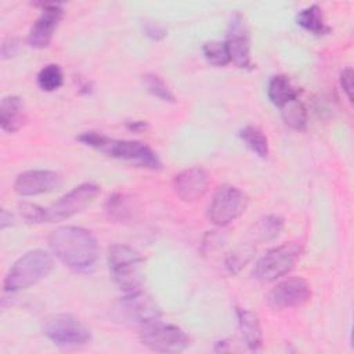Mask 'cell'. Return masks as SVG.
I'll use <instances>...</instances> for the list:
<instances>
[{"instance_id": "1", "label": "cell", "mask_w": 354, "mask_h": 354, "mask_svg": "<svg viewBox=\"0 0 354 354\" xmlns=\"http://www.w3.org/2000/svg\"><path fill=\"white\" fill-rule=\"evenodd\" d=\"M48 245L54 256L76 272H90L98 259L95 236L75 225H62L51 231Z\"/></svg>"}, {"instance_id": "2", "label": "cell", "mask_w": 354, "mask_h": 354, "mask_svg": "<svg viewBox=\"0 0 354 354\" xmlns=\"http://www.w3.org/2000/svg\"><path fill=\"white\" fill-rule=\"evenodd\" d=\"M77 140L106 156L124 160L137 167L151 170L160 167V160L155 151L141 141L115 140L97 131H86L80 134Z\"/></svg>"}, {"instance_id": "3", "label": "cell", "mask_w": 354, "mask_h": 354, "mask_svg": "<svg viewBox=\"0 0 354 354\" xmlns=\"http://www.w3.org/2000/svg\"><path fill=\"white\" fill-rule=\"evenodd\" d=\"M51 270L53 259L47 252L41 249L29 250L10 267L6 274L3 288L7 292L26 289L44 279Z\"/></svg>"}, {"instance_id": "4", "label": "cell", "mask_w": 354, "mask_h": 354, "mask_svg": "<svg viewBox=\"0 0 354 354\" xmlns=\"http://www.w3.org/2000/svg\"><path fill=\"white\" fill-rule=\"evenodd\" d=\"M141 254L127 245H112L108 250V267L115 285L124 293L141 289L144 278L141 272Z\"/></svg>"}, {"instance_id": "5", "label": "cell", "mask_w": 354, "mask_h": 354, "mask_svg": "<svg viewBox=\"0 0 354 354\" xmlns=\"http://www.w3.org/2000/svg\"><path fill=\"white\" fill-rule=\"evenodd\" d=\"M301 256V246L286 242L270 249L263 254L253 268V277L260 282H272L288 274Z\"/></svg>"}, {"instance_id": "6", "label": "cell", "mask_w": 354, "mask_h": 354, "mask_svg": "<svg viewBox=\"0 0 354 354\" xmlns=\"http://www.w3.org/2000/svg\"><path fill=\"white\" fill-rule=\"evenodd\" d=\"M43 333L62 347L83 346L91 337L90 329L80 319L65 313L48 315L43 321Z\"/></svg>"}, {"instance_id": "7", "label": "cell", "mask_w": 354, "mask_h": 354, "mask_svg": "<svg viewBox=\"0 0 354 354\" xmlns=\"http://www.w3.org/2000/svg\"><path fill=\"white\" fill-rule=\"evenodd\" d=\"M140 342L152 351L180 353L189 346V336L176 325L158 321L144 325L140 332Z\"/></svg>"}, {"instance_id": "8", "label": "cell", "mask_w": 354, "mask_h": 354, "mask_svg": "<svg viewBox=\"0 0 354 354\" xmlns=\"http://www.w3.org/2000/svg\"><path fill=\"white\" fill-rule=\"evenodd\" d=\"M112 311L122 322L136 325H148L160 317V308L156 301L141 289L126 293V296L113 306Z\"/></svg>"}, {"instance_id": "9", "label": "cell", "mask_w": 354, "mask_h": 354, "mask_svg": "<svg viewBox=\"0 0 354 354\" xmlns=\"http://www.w3.org/2000/svg\"><path fill=\"white\" fill-rule=\"evenodd\" d=\"M248 207V196L232 185L221 187L209 206V220L218 227L228 225L241 217Z\"/></svg>"}, {"instance_id": "10", "label": "cell", "mask_w": 354, "mask_h": 354, "mask_svg": "<svg viewBox=\"0 0 354 354\" xmlns=\"http://www.w3.org/2000/svg\"><path fill=\"white\" fill-rule=\"evenodd\" d=\"M100 194V187L94 183H83L64 196H61L57 202H54L50 207H47L48 223L61 221L69 218L82 210H84Z\"/></svg>"}, {"instance_id": "11", "label": "cell", "mask_w": 354, "mask_h": 354, "mask_svg": "<svg viewBox=\"0 0 354 354\" xmlns=\"http://www.w3.org/2000/svg\"><path fill=\"white\" fill-rule=\"evenodd\" d=\"M310 299V285L307 281L299 277H290L278 282L266 296L268 306L275 310L301 307Z\"/></svg>"}, {"instance_id": "12", "label": "cell", "mask_w": 354, "mask_h": 354, "mask_svg": "<svg viewBox=\"0 0 354 354\" xmlns=\"http://www.w3.org/2000/svg\"><path fill=\"white\" fill-rule=\"evenodd\" d=\"M37 6L40 7V15L28 33V44L33 48H46L64 17V8L61 3H39Z\"/></svg>"}, {"instance_id": "13", "label": "cell", "mask_w": 354, "mask_h": 354, "mask_svg": "<svg viewBox=\"0 0 354 354\" xmlns=\"http://www.w3.org/2000/svg\"><path fill=\"white\" fill-rule=\"evenodd\" d=\"M225 44L230 53V59L241 69H250L253 66L250 57V44L248 29L243 21V17L239 12H235L231 17L227 30Z\"/></svg>"}, {"instance_id": "14", "label": "cell", "mask_w": 354, "mask_h": 354, "mask_svg": "<svg viewBox=\"0 0 354 354\" xmlns=\"http://www.w3.org/2000/svg\"><path fill=\"white\" fill-rule=\"evenodd\" d=\"M62 176L53 170H26L15 178L14 191L21 196H35L58 189Z\"/></svg>"}, {"instance_id": "15", "label": "cell", "mask_w": 354, "mask_h": 354, "mask_svg": "<svg viewBox=\"0 0 354 354\" xmlns=\"http://www.w3.org/2000/svg\"><path fill=\"white\" fill-rule=\"evenodd\" d=\"M207 173L202 167H189L173 177V189L184 202L201 199L207 189Z\"/></svg>"}, {"instance_id": "16", "label": "cell", "mask_w": 354, "mask_h": 354, "mask_svg": "<svg viewBox=\"0 0 354 354\" xmlns=\"http://www.w3.org/2000/svg\"><path fill=\"white\" fill-rule=\"evenodd\" d=\"M26 120L22 98L18 95H7L0 104V126L6 133H15Z\"/></svg>"}, {"instance_id": "17", "label": "cell", "mask_w": 354, "mask_h": 354, "mask_svg": "<svg viewBox=\"0 0 354 354\" xmlns=\"http://www.w3.org/2000/svg\"><path fill=\"white\" fill-rule=\"evenodd\" d=\"M236 317H238L239 332L246 346L253 351L260 350L263 346V332H261V325L257 314L248 308L238 307Z\"/></svg>"}, {"instance_id": "18", "label": "cell", "mask_w": 354, "mask_h": 354, "mask_svg": "<svg viewBox=\"0 0 354 354\" xmlns=\"http://www.w3.org/2000/svg\"><path fill=\"white\" fill-rule=\"evenodd\" d=\"M105 212L115 223H131L137 216V205L131 196L116 192L108 198Z\"/></svg>"}, {"instance_id": "19", "label": "cell", "mask_w": 354, "mask_h": 354, "mask_svg": "<svg viewBox=\"0 0 354 354\" xmlns=\"http://www.w3.org/2000/svg\"><path fill=\"white\" fill-rule=\"evenodd\" d=\"M267 94L270 101L282 108L285 104L299 98V90L290 83V80L283 75H275L268 82Z\"/></svg>"}, {"instance_id": "20", "label": "cell", "mask_w": 354, "mask_h": 354, "mask_svg": "<svg viewBox=\"0 0 354 354\" xmlns=\"http://www.w3.org/2000/svg\"><path fill=\"white\" fill-rule=\"evenodd\" d=\"M296 22L303 29H306L307 32H311L313 35H317V36L326 35L330 30V28L326 25L325 19H324L322 10L315 4L300 10L299 14L296 15Z\"/></svg>"}, {"instance_id": "21", "label": "cell", "mask_w": 354, "mask_h": 354, "mask_svg": "<svg viewBox=\"0 0 354 354\" xmlns=\"http://www.w3.org/2000/svg\"><path fill=\"white\" fill-rule=\"evenodd\" d=\"M241 138L243 140V142L260 158H267L268 152H270V147H268V138L267 136L256 126H245L241 133H239Z\"/></svg>"}, {"instance_id": "22", "label": "cell", "mask_w": 354, "mask_h": 354, "mask_svg": "<svg viewBox=\"0 0 354 354\" xmlns=\"http://www.w3.org/2000/svg\"><path fill=\"white\" fill-rule=\"evenodd\" d=\"M281 115L285 124L293 130H303L307 124V112L299 98L285 104L281 108Z\"/></svg>"}, {"instance_id": "23", "label": "cell", "mask_w": 354, "mask_h": 354, "mask_svg": "<svg viewBox=\"0 0 354 354\" xmlns=\"http://www.w3.org/2000/svg\"><path fill=\"white\" fill-rule=\"evenodd\" d=\"M202 51L206 61L213 66H225L227 64L231 62L225 41H218V40L206 41L202 46Z\"/></svg>"}, {"instance_id": "24", "label": "cell", "mask_w": 354, "mask_h": 354, "mask_svg": "<svg viewBox=\"0 0 354 354\" xmlns=\"http://www.w3.org/2000/svg\"><path fill=\"white\" fill-rule=\"evenodd\" d=\"M64 73L55 64H48L37 73V84L44 91H54L62 86Z\"/></svg>"}, {"instance_id": "25", "label": "cell", "mask_w": 354, "mask_h": 354, "mask_svg": "<svg viewBox=\"0 0 354 354\" xmlns=\"http://www.w3.org/2000/svg\"><path fill=\"white\" fill-rule=\"evenodd\" d=\"M254 248L250 245H242L231 250L225 256V267L231 274L239 272L253 257Z\"/></svg>"}, {"instance_id": "26", "label": "cell", "mask_w": 354, "mask_h": 354, "mask_svg": "<svg viewBox=\"0 0 354 354\" xmlns=\"http://www.w3.org/2000/svg\"><path fill=\"white\" fill-rule=\"evenodd\" d=\"M144 84L147 87V90L156 98L162 100V101H167V102H174L176 97L171 93V90L169 88V86L165 83V80L155 75V73H148L144 76Z\"/></svg>"}, {"instance_id": "27", "label": "cell", "mask_w": 354, "mask_h": 354, "mask_svg": "<svg viewBox=\"0 0 354 354\" xmlns=\"http://www.w3.org/2000/svg\"><path fill=\"white\" fill-rule=\"evenodd\" d=\"M283 228V220L279 216H266L257 224V234L263 241L275 239Z\"/></svg>"}, {"instance_id": "28", "label": "cell", "mask_w": 354, "mask_h": 354, "mask_svg": "<svg viewBox=\"0 0 354 354\" xmlns=\"http://www.w3.org/2000/svg\"><path fill=\"white\" fill-rule=\"evenodd\" d=\"M18 212L28 223H46L48 221L47 209L30 202H22L18 205Z\"/></svg>"}, {"instance_id": "29", "label": "cell", "mask_w": 354, "mask_h": 354, "mask_svg": "<svg viewBox=\"0 0 354 354\" xmlns=\"http://www.w3.org/2000/svg\"><path fill=\"white\" fill-rule=\"evenodd\" d=\"M353 71L350 68H346L340 75V86L347 95L348 101H353Z\"/></svg>"}, {"instance_id": "30", "label": "cell", "mask_w": 354, "mask_h": 354, "mask_svg": "<svg viewBox=\"0 0 354 354\" xmlns=\"http://www.w3.org/2000/svg\"><path fill=\"white\" fill-rule=\"evenodd\" d=\"M18 50V41L14 37H6L1 41V58H10L12 57Z\"/></svg>"}, {"instance_id": "31", "label": "cell", "mask_w": 354, "mask_h": 354, "mask_svg": "<svg viewBox=\"0 0 354 354\" xmlns=\"http://www.w3.org/2000/svg\"><path fill=\"white\" fill-rule=\"evenodd\" d=\"M145 35L149 36L153 40H160L166 36V30L162 26L156 25V24H147L145 25Z\"/></svg>"}, {"instance_id": "32", "label": "cell", "mask_w": 354, "mask_h": 354, "mask_svg": "<svg viewBox=\"0 0 354 354\" xmlns=\"http://www.w3.org/2000/svg\"><path fill=\"white\" fill-rule=\"evenodd\" d=\"M12 214L11 213H8L6 209H3L1 210V216H0V228L1 230H4L6 227H8V225H11L12 224Z\"/></svg>"}, {"instance_id": "33", "label": "cell", "mask_w": 354, "mask_h": 354, "mask_svg": "<svg viewBox=\"0 0 354 354\" xmlns=\"http://www.w3.org/2000/svg\"><path fill=\"white\" fill-rule=\"evenodd\" d=\"M127 127L133 131H141L147 127V123L142 122V120H134V122H129L127 123Z\"/></svg>"}]
</instances>
